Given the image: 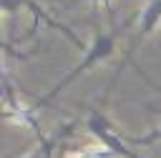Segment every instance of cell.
Masks as SVG:
<instances>
[{
	"mask_svg": "<svg viewBox=\"0 0 161 158\" xmlns=\"http://www.w3.org/2000/svg\"><path fill=\"white\" fill-rule=\"evenodd\" d=\"M133 23H138V15L126 18L121 25H111V30H98V33H96V38H93V45L83 53L80 63H78V65H73V68H70V73H65V75H63V78H60V80H58V83H55L45 95H40V98L35 100V105H33V108L38 110V108H43L45 103L55 100V98H58V95H60V93H63V90H65L75 78H80V75H83L86 70H91L93 65H98V63L108 60V58L116 53V43H118V38H121V35H123V30H128Z\"/></svg>",
	"mask_w": 161,
	"mask_h": 158,
	"instance_id": "1",
	"label": "cell"
},
{
	"mask_svg": "<svg viewBox=\"0 0 161 158\" xmlns=\"http://www.w3.org/2000/svg\"><path fill=\"white\" fill-rule=\"evenodd\" d=\"M158 23H161V0H148V5L138 13V23H136V38H133V43H131V48L126 50V58H123V63H128L131 58H133V53L141 48V43L158 28ZM121 63V65H123Z\"/></svg>",
	"mask_w": 161,
	"mask_h": 158,
	"instance_id": "4",
	"label": "cell"
},
{
	"mask_svg": "<svg viewBox=\"0 0 161 158\" xmlns=\"http://www.w3.org/2000/svg\"><path fill=\"white\" fill-rule=\"evenodd\" d=\"M158 130H161V128H158Z\"/></svg>",
	"mask_w": 161,
	"mask_h": 158,
	"instance_id": "6",
	"label": "cell"
},
{
	"mask_svg": "<svg viewBox=\"0 0 161 158\" xmlns=\"http://www.w3.org/2000/svg\"><path fill=\"white\" fill-rule=\"evenodd\" d=\"M86 130L101 143V148H106L108 153L113 155H121V158H141L138 150H133L128 143V138L121 133V128L103 113V108H91V113L86 115Z\"/></svg>",
	"mask_w": 161,
	"mask_h": 158,
	"instance_id": "2",
	"label": "cell"
},
{
	"mask_svg": "<svg viewBox=\"0 0 161 158\" xmlns=\"http://www.w3.org/2000/svg\"><path fill=\"white\" fill-rule=\"evenodd\" d=\"M3 118H13L15 123L28 125V128L38 135V143L48 138V135H43V130H40V123H38L35 108L20 103V98H18V93H15V85L10 83V78H8L5 70H3Z\"/></svg>",
	"mask_w": 161,
	"mask_h": 158,
	"instance_id": "3",
	"label": "cell"
},
{
	"mask_svg": "<svg viewBox=\"0 0 161 158\" xmlns=\"http://www.w3.org/2000/svg\"><path fill=\"white\" fill-rule=\"evenodd\" d=\"M63 158H113V153H108L106 148H78L68 150Z\"/></svg>",
	"mask_w": 161,
	"mask_h": 158,
	"instance_id": "5",
	"label": "cell"
}]
</instances>
